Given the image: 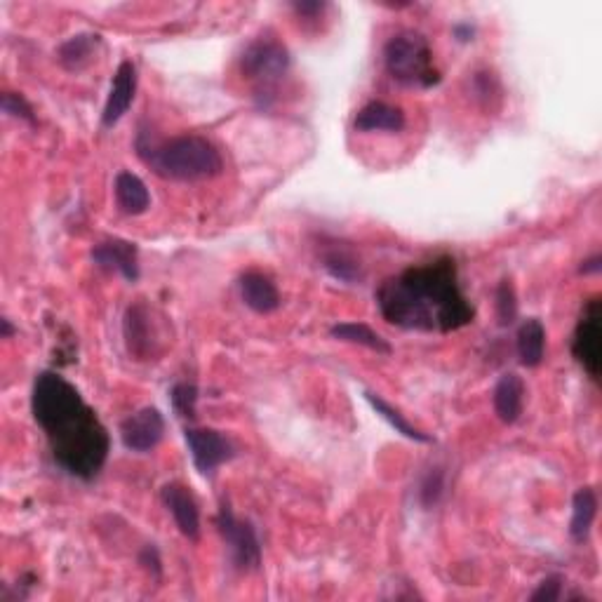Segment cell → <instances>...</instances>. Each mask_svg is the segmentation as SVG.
<instances>
[{
	"label": "cell",
	"mask_w": 602,
	"mask_h": 602,
	"mask_svg": "<svg viewBox=\"0 0 602 602\" xmlns=\"http://www.w3.org/2000/svg\"><path fill=\"white\" fill-rule=\"evenodd\" d=\"M142 565L149 570L153 577H160V558H158V551L156 546H146L142 551Z\"/></svg>",
	"instance_id": "cell-28"
},
{
	"label": "cell",
	"mask_w": 602,
	"mask_h": 602,
	"mask_svg": "<svg viewBox=\"0 0 602 602\" xmlns=\"http://www.w3.org/2000/svg\"><path fill=\"white\" fill-rule=\"evenodd\" d=\"M165 436V419L158 407H142L120 424V440L132 452H151Z\"/></svg>",
	"instance_id": "cell-10"
},
{
	"label": "cell",
	"mask_w": 602,
	"mask_h": 602,
	"mask_svg": "<svg viewBox=\"0 0 602 602\" xmlns=\"http://www.w3.org/2000/svg\"><path fill=\"white\" fill-rule=\"evenodd\" d=\"M290 69V52L276 38H257L247 45L240 57V73L259 92H269Z\"/></svg>",
	"instance_id": "cell-5"
},
{
	"label": "cell",
	"mask_w": 602,
	"mask_h": 602,
	"mask_svg": "<svg viewBox=\"0 0 602 602\" xmlns=\"http://www.w3.org/2000/svg\"><path fill=\"white\" fill-rule=\"evenodd\" d=\"M92 262H95L99 269L118 273L130 283L139 280V252L137 245L130 243V240L123 238H109L104 243L95 245L92 250Z\"/></svg>",
	"instance_id": "cell-11"
},
{
	"label": "cell",
	"mask_w": 602,
	"mask_h": 602,
	"mask_svg": "<svg viewBox=\"0 0 602 602\" xmlns=\"http://www.w3.org/2000/svg\"><path fill=\"white\" fill-rule=\"evenodd\" d=\"M160 499H163L167 511H170L172 518H175L179 532H182L186 539L198 541L200 539V511H198L196 499H193V494L186 490L184 485L167 483L163 490H160Z\"/></svg>",
	"instance_id": "cell-13"
},
{
	"label": "cell",
	"mask_w": 602,
	"mask_h": 602,
	"mask_svg": "<svg viewBox=\"0 0 602 602\" xmlns=\"http://www.w3.org/2000/svg\"><path fill=\"white\" fill-rule=\"evenodd\" d=\"M525 384L515 372L504 374L494 386V412L504 424H515L523 414Z\"/></svg>",
	"instance_id": "cell-15"
},
{
	"label": "cell",
	"mask_w": 602,
	"mask_h": 602,
	"mask_svg": "<svg viewBox=\"0 0 602 602\" xmlns=\"http://www.w3.org/2000/svg\"><path fill=\"white\" fill-rule=\"evenodd\" d=\"M563 586L565 579L560 574H553V577H546L541 581L537 591L530 595L532 602H558L563 600Z\"/></svg>",
	"instance_id": "cell-27"
},
{
	"label": "cell",
	"mask_w": 602,
	"mask_h": 602,
	"mask_svg": "<svg viewBox=\"0 0 602 602\" xmlns=\"http://www.w3.org/2000/svg\"><path fill=\"white\" fill-rule=\"evenodd\" d=\"M240 297L254 313H273L280 306V292L266 273L247 271L238 280Z\"/></svg>",
	"instance_id": "cell-14"
},
{
	"label": "cell",
	"mask_w": 602,
	"mask_h": 602,
	"mask_svg": "<svg viewBox=\"0 0 602 602\" xmlns=\"http://www.w3.org/2000/svg\"><path fill=\"white\" fill-rule=\"evenodd\" d=\"M116 203L125 214H144L151 207V196L146 184L132 172H118L116 177Z\"/></svg>",
	"instance_id": "cell-19"
},
{
	"label": "cell",
	"mask_w": 602,
	"mask_h": 602,
	"mask_svg": "<svg viewBox=\"0 0 602 602\" xmlns=\"http://www.w3.org/2000/svg\"><path fill=\"white\" fill-rule=\"evenodd\" d=\"M595 513H598V497H595L593 487H581L572 499V520L570 534L574 541H586L591 534Z\"/></svg>",
	"instance_id": "cell-21"
},
{
	"label": "cell",
	"mask_w": 602,
	"mask_h": 602,
	"mask_svg": "<svg viewBox=\"0 0 602 602\" xmlns=\"http://www.w3.org/2000/svg\"><path fill=\"white\" fill-rule=\"evenodd\" d=\"M384 66L403 88L426 90L440 83L431 45L417 31H400L386 43Z\"/></svg>",
	"instance_id": "cell-4"
},
{
	"label": "cell",
	"mask_w": 602,
	"mask_h": 602,
	"mask_svg": "<svg viewBox=\"0 0 602 602\" xmlns=\"http://www.w3.org/2000/svg\"><path fill=\"white\" fill-rule=\"evenodd\" d=\"M137 153L158 177L172 182H203L222 175L224 160L217 146L198 135H182L158 142L139 132Z\"/></svg>",
	"instance_id": "cell-3"
},
{
	"label": "cell",
	"mask_w": 602,
	"mask_h": 602,
	"mask_svg": "<svg viewBox=\"0 0 602 602\" xmlns=\"http://www.w3.org/2000/svg\"><path fill=\"white\" fill-rule=\"evenodd\" d=\"M217 530L222 534L224 544L229 546L231 560L240 572H254L262 565V544H259L257 532H254L252 523L240 520L236 513L231 511L229 504L219 506L217 513Z\"/></svg>",
	"instance_id": "cell-6"
},
{
	"label": "cell",
	"mask_w": 602,
	"mask_h": 602,
	"mask_svg": "<svg viewBox=\"0 0 602 602\" xmlns=\"http://www.w3.org/2000/svg\"><path fill=\"white\" fill-rule=\"evenodd\" d=\"M377 304L381 316L403 330L454 332L476 318V309L459 287L452 257H438L384 280L377 290Z\"/></svg>",
	"instance_id": "cell-2"
},
{
	"label": "cell",
	"mask_w": 602,
	"mask_h": 602,
	"mask_svg": "<svg viewBox=\"0 0 602 602\" xmlns=\"http://www.w3.org/2000/svg\"><path fill=\"white\" fill-rule=\"evenodd\" d=\"M494 299H497L499 325H504V327L511 325L515 316H518V299H515V290H513L511 280H501Z\"/></svg>",
	"instance_id": "cell-25"
},
{
	"label": "cell",
	"mask_w": 602,
	"mask_h": 602,
	"mask_svg": "<svg viewBox=\"0 0 602 602\" xmlns=\"http://www.w3.org/2000/svg\"><path fill=\"white\" fill-rule=\"evenodd\" d=\"M186 443H189L193 464L205 478H212L219 466L236 457V445L229 436L214 428H186Z\"/></svg>",
	"instance_id": "cell-9"
},
{
	"label": "cell",
	"mask_w": 602,
	"mask_h": 602,
	"mask_svg": "<svg viewBox=\"0 0 602 602\" xmlns=\"http://www.w3.org/2000/svg\"><path fill=\"white\" fill-rule=\"evenodd\" d=\"M292 8H294V12H297V15H304V17H316V15H320V12H323L327 5L325 3H306V0H301V3H292Z\"/></svg>",
	"instance_id": "cell-29"
},
{
	"label": "cell",
	"mask_w": 602,
	"mask_h": 602,
	"mask_svg": "<svg viewBox=\"0 0 602 602\" xmlns=\"http://www.w3.org/2000/svg\"><path fill=\"white\" fill-rule=\"evenodd\" d=\"M330 334L339 341H349V344H358L365 346V349L377 351L381 356H391V344L384 337H379L372 327H367L363 323H339L334 325Z\"/></svg>",
	"instance_id": "cell-22"
},
{
	"label": "cell",
	"mask_w": 602,
	"mask_h": 602,
	"mask_svg": "<svg viewBox=\"0 0 602 602\" xmlns=\"http://www.w3.org/2000/svg\"><path fill=\"white\" fill-rule=\"evenodd\" d=\"M135 92H137V66L132 64L130 59H125V62H120L116 76H113L109 99H106V106L102 113L104 127H113L125 116L127 109H130L132 102H135Z\"/></svg>",
	"instance_id": "cell-12"
},
{
	"label": "cell",
	"mask_w": 602,
	"mask_h": 602,
	"mask_svg": "<svg viewBox=\"0 0 602 602\" xmlns=\"http://www.w3.org/2000/svg\"><path fill=\"white\" fill-rule=\"evenodd\" d=\"M31 410L57 464L73 478H97L109 459V431L76 386L57 372H40L33 381Z\"/></svg>",
	"instance_id": "cell-1"
},
{
	"label": "cell",
	"mask_w": 602,
	"mask_h": 602,
	"mask_svg": "<svg viewBox=\"0 0 602 602\" xmlns=\"http://www.w3.org/2000/svg\"><path fill=\"white\" fill-rule=\"evenodd\" d=\"M99 43H102V40H99L97 33H78V36H71L66 43L59 45V64H62L66 71H83L85 66L95 59Z\"/></svg>",
	"instance_id": "cell-18"
},
{
	"label": "cell",
	"mask_w": 602,
	"mask_h": 602,
	"mask_svg": "<svg viewBox=\"0 0 602 602\" xmlns=\"http://www.w3.org/2000/svg\"><path fill=\"white\" fill-rule=\"evenodd\" d=\"M353 127L358 132H400L405 127V113L398 106L384 102H370L356 113Z\"/></svg>",
	"instance_id": "cell-16"
},
{
	"label": "cell",
	"mask_w": 602,
	"mask_h": 602,
	"mask_svg": "<svg viewBox=\"0 0 602 602\" xmlns=\"http://www.w3.org/2000/svg\"><path fill=\"white\" fill-rule=\"evenodd\" d=\"M170 400H172V407H175L177 417L196 419V405H198L196 384H189V381L175 384V386H172Z\"/></svg>",
	"instance_id": "cell-24"
},
{
	"label": "cell",
	"mask_w": 602,
	"mask_h": 602,
	"mask_svg": "<svg viewBox=\"0 0 602 602\" xmlns=\"http://www.w3.org/2000/svg\"><path fill=\"white\" fill-rule=\"evenodd\" d=\"M365 400L372 405V410L377 412L381 419H386V421H389V424H391V428H396V431L400 433V436L410 438V440H414V443H431V440H433L431 436H426L424 431H419L417 426H412L410 421L405 419V414H403V412L396 410V407L386 403V400L381 398V396H377V393H370V391H367V393H365Z\"/></svg>",
	"instance_id": "cell-23"
},
{
	"label": "cell",
	"mask_w": 602,
	"mask_h": 602,
	"mask_svg": "<svg viewBox=\"0 0 602 602\" xmlns=\"http://www.w3.org/2000/svg\"><path fill=\"white\" fill-rule=\"evenodd\" d=\"M602 259L600 257H593V259H586L584 266H581V273H598L602 269Z\"/></svg>",
	"instance_id": "cell-31"
},
{
	"label": "cell",
	"mask_w": 602,
	"mask_h": 602,
	"mask_svg": "<svg viewBox=\"0 0 602 602\" xmlns=\"http://www.w3.org/2000/svg\"><path fill=\"white\" fill-rule=\"evenodd\" d=\"M3 111L8 113L12 118L26 120V123H36V116H33L31 104L26 102L22 95H17V92H5L3 95Z\"/></svg>",
	"instance_id": "cell-26"
},
{
	"label": "cell",
	"mask_w": 602,
	"mask_h": 602,
	"mask_svg": "<svg viewBox=\"0 0 602 602\" xmlns=\"http://www.w3.org/2000/svg\"><path fill=\"white\" fill-rule=\"evenodd\" d=\"M454 36H457L461 43H466V40H473V36H476V29H473L471 24H459L454 26Z\"/></svg>",
	"instance_id": "cell-30"
},
{
	"label": "cell",
	"mask_w": 602,
	"mask_h": 602,
	"mask_svg": "<svg viewBox=\"0 0 602 602\" xmlns=\"http://www.w3.org/2000/svg\"><path fill=\"white\" fill-rule=\"evenodd\" d=\"M123 337L127 353L135 360H153L160 356L165 346V337L160 332L156 311L144 301H137L125 311Z\"/></svg>",
	"instance_id": "cell-7"
},
{
	"label": "cell",
	"mask_w": 602,
	"mask_h": 602,
	"mask_svg": "<svg viewBox=\"0 0 602 602\" xmlns=\"http://www.w3.org/2000/svg\"><path fill=\"white\" fill-rule=\"evenodd\" d=\"M572 356L584 367L593 381L600 379V356H602V301L591 297L581 309L577 330L572 339Z\"/></svg>",
	"instance_id": "cell-8"
},
{
	"label": "cell",
	"mask_w": 602,
	"mask_h": 602,
	"mask_svg": "<svg viewBox=\"0 0 602 602\" xmlns=\"http://www.w3.org/2000/svg\"><path fill=\"white\" fill-rule=\"evenodd\" d=\"M320 259H323L325 271L330 273L332 278L341 280V283H358L360 278H363V264H360V259L356 257V252L351 250V247L341 245V243H332L323 247V254H320Z\"/></svg>",
	"instance_id": "cell-17"
},
{
	"label": "cell",
	"mask_w": 602,
	"mask_h": 602,
	"mask_svg": "<svg viewBox=\"0 0 602 602\" xmlns=\"http://www.w3.org/2000/svg\"><path fill=\"white\" fill-rule=\"evenodd\" d=\"M546 353V327L541 320L530 318L518 330V358L525 367L541 365Z\"/></svg>",
	"instance_id": "cell-20"
},
{
	"label": "cell",
	"mask_w": 602,
	"mask_h": 602,
	"mask_svg": "<svg viewBox=\"0 0 602 602\" xmlns=\"http://www.w3.org/2000/svg\"><path fill=\"white\" fill-rule=\"evenodd\" d=\"M0 325H3V339H10L12 334H15V330H12V325H10V320H8V318L0 320Z\"/></svg>",
	"instance_id": "cell-32"
}]
</instances>
